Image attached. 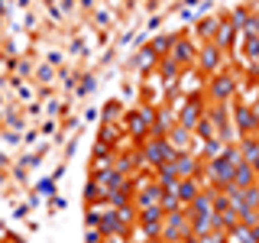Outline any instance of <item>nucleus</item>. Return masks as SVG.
<instances>
[{"mask_svg": "<svg viewBox=\"0 0 259 243\" xmlns=\"http://www.w3.org/2000/svg\"><path fill=\"white\" fill-rule=\"evenodd\" d=\"M88 243H101V233H97L94 227H91V230H88Z\"/></svg>", "mask_w": 259, "mask_h": 243, "instance_id": "nucleus-18", "label": "nucleus"}, {"mask_svg": "<svg viewBox=\"0 0 259 243\" xmlns=\"http://www.w3.org/2000/svg\"><path fill=\"white\" fill-rule=\"evenodd\" d=\"M149 62H152V52H143L140 55V68H149Z\"/></svg>", "mask_w": 259, "mask_h": 243, "instance_id": "nucleus-17", "label": "nucleus"}, {"mask_svg": "<svg viewBox=\"0 0 259 243\" xmlns=\"http://www.w3.org/2000/svg\"><path fill=\"white\" fill-rule=\"evenodd\" d=\"M198 113H201V104L198 101H188V107L182 110V127L185 130H194V127H198Z\"/></svg>", "mask_w": 259, "mask_h": 243, "instance_id": "nucleus-11", "label": "nucleus"}, {"mask_svg": "<svg viewBox=\"0 0 259 243\" xmlns=\"http://www.w3.org/2000/svg\"><path fill=\"white\" fill-rule=\"evenodd\" d=\"M237 26H233V23L230 20H224L221 23V26H217V36H214V46L217 49H227V46H233V39H237Z\"/></svg>", "mask_w": 259, "mask_h": 243, "instance_id": "nucleus-8", "label": "nucleus"}, {"mask_svg": "<svg viewBox=\"0 0 259 243\" xmlns=\"http://www.w3.org/2000/svg\"><path fill=\"white\" fill-rule=\"evenodd\" d=\"M201 68H207V71H217V68H221V49H217L214 43H207L204 52H201Z\"/></svg>", "mask_w": 259, "mask_h": 243, "instance_id": "nucleus-10", "label": "nucleus"}, {"mask_svg": "<svg viewBox=\"0 0 259 243\" xmlns=\"http://www.w3.org/2000/svg\"><path fill=\"white\" fill-rule=\"evenodd\" d=\"M172 169H175L178 182H182V178H194V172H198V159H194L191 152H182V156L172 159Z\"/></svg>", "mask_w": 259, "mask_h": 243, "instance_id": "nucleus-4", "label": "nucleus"}, {"mask_svg": "<svg viewBox=\"0 0 259 243\" xmlns=\"http://www.w3.org/2000/svg\"><path fill=\"white\" fill-rule=\"evenodd\" d=\"M233 162L227 159V156H217V159H210L207 162V178L214 182V188H227V185H233Z\"/></svg>", "mask_w": 259, "mask_h": 243, "instance_id": "nucleus-1", "label": "nucleus"}, {"mask_svg": "<svg viewBox=\"0 0 259 243\" xmlns=\"http://www.w3.org/2000/svg\"><path fill=\"white\" fill-rule=\"evenodd\" d=\"M175 156H178V152H175L165 140H152V143H146V159L156 162V166H165V162H172Z\"/></svg>", "mask_w": 259, "mask_h": 243, "instance_id": "nucleus-3", "label": "nucleus"}, {"mask_svg": "<svg viewBox=\"0 0 259 243\" xmlns=\"http://www.w3.org/2000/svg\"><path fill=\"white\" fill-rule=\"evenodd\" d=\"M256 136H259V130H256Z\"/></svg>", "mask_w": 259, "mask_h": 243, "instance_id": "nucleus-23", "label": "nucleus"}, {"mask_svg": "<svg viewBox=\"0 0 259 243\" xmlns=\"http://www.w3.org/2000/svg\"><path fill=\"white\" fill-rule=\"evenodd\" d=\"M233 185L237 188H249V185H259V172L249 162H240L237 169H233Z\"/></svg>", "mask_w": 259, "mask_h": 243, "instance_id": "nucleus-6", "label": "nucleus"}, {"mask_svg": "<svg viewBox=\"0 0 259 243\" xmlns=\"http://www.w3.org/2000/svg\"><path fill=\"white\" fill-rule=\"evenodd\" d=\"M256 81H259V68H256Z\"/></svg>", "mask_w": 259, "mask_h": 243, "instance_id": "nucleus-20", "label": "nucleus"}, {"mask_svg": "<svg viewBox=\"0 0 259 243\" xmlns=\"http://www.w3.org/2000/svg\"><path fill=\"white\" fill-rule=\"evenodd\" d=\"M237 146H240L243 162H249V166H253L256 172H259V136H243Z\"/></svg>", "mask_w": 259, "mask_h": 243, "instance_id": "nucleus-5", "label": "nucleus"}, {"mask_svg": "<svg viewBox=\"0 0 259 243\" xmlns=\"http://www.w3.org/2000/svg\"><path fill=\"white\" fill-rule=\"evenodd\" d=\"M233 91H237V81H233L230 75H217L214 85H210V97H214V101H227Z\"/></svg>", "mask_w": 259, "mask_h": 243, "instance_id": "nucleus-7", "label": "nucleus"}, {"mask_svg": "<svg viewBox=\"0 0 259 243\" xmlns=\"http://www.w3.org/2000/svg\"><path fill=\"white\" fill-rule=\"evenodd\" d=\"M249 16H253V13H249V7H237V10H233V16H230V23H233V26H237L240 32H246Z\"/></svg>", "mask_w": 259, "mask_h": 243, "instance_id": "nucleus-13", "label": "nucleus"}, {"mask_svg": "<svg viewBox=\"0 0 259 243\" xmlns=\"http://www.w3.org/2000/svg\"><path fill=\"white\" fill-rule=\"evenodd\" d=\"M243 49H246V59L253 65H259V36H246L243 39Z\"/></svg>", "mask_w": 259, "mask_h": 243, "instance_id": "nucleus-14", "label": "nucleus"}, {"mask_svg": "<svg viewBox=\"0 0 259 243\" xmlns=\"http://www.w3.org/2000/svg\"><path fill=\"white\" fill-rule=\"evenodd\" d=\"M224 243H230V237H227V240H224Z\"/></svg>", "mask_w": 259, "mask_h": 243, "instance_id": "nucleus-21", "label": "nucleus"}, {"mask_svg": "<svg viewBox=\"0 0 259 243\" xmlns=\"http://www.w3.org/2000/svg\"><path fill=\"white\" fill-rule=\"evenodd\" d=\"M175 194L182 198V205H185V201L191 205V201L201 194V185H198V178H182V182H178V188H175Z\"/></svg>", "mask_w": 259, "mask_h": 243, "instance_id": "nucleus-9", "label": "nucleus"}, {"mask_svg": "<svg viewBox=\"0 0 259 243\" xmlns=\"http://www.w3.org/2000/svg\"><path fill=\"white\" fill-rule=\"evenodd\" d=\"M249 107H253V113L259 117V97H256V104H249Z\"/></svg>", "mask_w": 259, "mask_h": 243, "instance_id": "nucleus-19", "label": "nucleus"}, {"mask_svg": "<svg viewBox=\"0 0 259 243\" xmlns=\"http://www.w3.org/2000/svg\"><path fill=\"white\" fill-rule=\"evenodd\" d=\"M10 243H20V240H10Z\"/></svg>", "mask_w": 259, "mask_h": 243, "instance_id": "nucleus-22", "label": "nucleus"}, {"mask_svg": "<svg viewBox=\"0 0 259 243\" xmlns=\"http://www.w3.org/2000/svg\"><path fill=\"white\" fill-rule=\"evenodd\" d=\"M188 140H191V133H188L185 127H175V130H172V149L188 152Z\"/></svg>", "mask_w": 259, "mask_h": 243, "instance_id": "nucleus-12", "label": "nucleus"}, {"mask_svg": "<svg viewBox=\"0 0 259 243\" xmlns=\"http://www.w3.org/2000/svg\"><path fill=\"white\" fill-rule=\"evenodd\" d=\"M233 120H237L240 136H256V130H259V117L253 113V107H246V104H237V107H233Z\"/></svg>", "mask_w": 259, "mask_h": 243, "instance_id": "nucleus-2", "label": "nucleus"}, {"mask_svg": "<svg viewBox=\"0 0 259 243\" xmlns=\"http://www.w3.org/2000/svg\"><path fill=\"white\" fill-rule=\"evenodd\" d=\"M175 55L178 59H191V49L188 46H175Z\"/></svg>", "mask_w": 259, "mask_h": 243, "instance_id": "nucleus-16", "label": "nucleus"}, {"mask_svg": "<svg viewBox=\"0 0 259 243\" xmlns=\"http://www.w3.org/2000/svg\"><path fill=\"white\" fill-rule=\"evenodd\" d=\"M243 201H246V208L259 211V185H249V188H243Z\"/></svg>", "mask_w": 259, "mask_h": 243, "instance_id": "nucleus-15", "label": "nucleus"}]
</instances>
